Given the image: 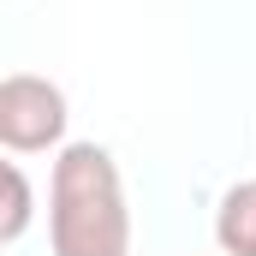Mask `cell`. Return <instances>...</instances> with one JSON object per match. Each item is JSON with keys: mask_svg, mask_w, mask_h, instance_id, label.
<instances>
[{"mask_svg": "<svg viewBox=\"0 0 256 256\" xmlns=\"http://www.w3.org/2000/svg\"><path fill=\"white\" fill-rule=\"evenodd\" d=\"M48 244L54 256H131V208L114 149L66 143L48 173Z\"/></svg>", "mask_w": 256, "mask_h": 256, "instance_id": "6da1fadb", "label": "cell"}, {"mask_svg": "<svg viewBox=\"0 0 256 256\" xmlns=\"http://www.w3.org/2000/svg\"><path fill=\"white\" fill-rule=\"evenodd\" d=\"M214 244L226 256H256V179L232 185L214 208Z\"/></svg>", "mask_w": 256, "mask_h": 256, "instance_id": "3957f363", "label": "cell"}, {"mask_svg": "<svg viewBox=\"0 0 256 256\" xmlns=\"http://www.w3.org/2000/svg\"><path fill=\"white\" fill-rule=\"evenodd\" d=\"M30 214H36V202H30V179H24L18 161H6V214H0V244H18L24 226H30Z\"/></svg>", "mask_w": 256, "mask_h": 256, "instance_id": "277c9868", "label": "cell"}, {"mask_svg": "<svg viewBox=\"0 0 256 256\" xmlns=\"http://www.w3.org/2000/svg\"><path fill=\"white\" fill-rule=\"evenodd\" d=\"M66 90L36 78V72H12L0 84V143L12 155H36V149H66Z\"/></svg>", "mask_w": 256, "mask_h": 256, "instance_id": "7a4b0ae2", "label": "cell"}]
</instances>
